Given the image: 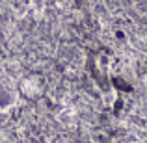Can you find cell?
Listing matches in <instances>:
<instances>
[{
  "mask_svg": "<svg viewBox=\"0 0 147 143\" xmlns=\"http://www.w3.org/2000/svg\"><path fill=\"white\" fill-rule=\"evenodd\" d=\"M22 91L28 97H36L41 91V76H28L22 82Z\"/></svg>",
  "mask_w": 147,
  "mask_h": 143,
  "instance_id": "1",
  "label": "cell"
}]
</instances>
